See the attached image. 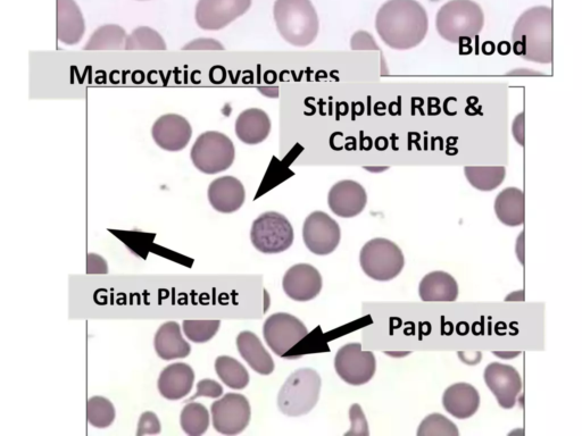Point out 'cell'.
<instances>
[{"label": "cell", "mask_w": 582, "mask_h": 436, "mask_svg": "<svg viewBox=\"0 0 582 436\" xmlns=\"http://www.w3.org/2000/svg\"><path fill=\"white\" fill-rule=\"evenodd\" d=\"M485 382L504 409H512L517 404L522 389L519 372L510 365L492 363L485 370Z\"/></svg>", "instance_id": "5bb4252c"}, {"label": "cell", "mask_w": 582, "mask_h": 436, "mask_svg": "<svg viewBox=\"0 0 582 436\" xmlns=\"http://www.w3.org/2000/svg\"><path fill=\"white\" fill-rule=\"evenodd\" d=\"M86 24L80 7L74 0H57V38L61 43L74 46L85 35Z\"/></svg>", "instance_id": "d6986e66"}, {"label": "cell", "mask_w": 582, "mask_h": 436, "mask_svg": "<svg viewBox=\"0 0 582 436\" xmlns=\"http://www.w3.org/2000/svg\"><path fill=\"white\" fill-rule=\"evenodd\" d=\"M443 406L455 418L468 419L478 412L480 396L478 390L468 383H456L443 396Z\"/></svg>", "instance_id": "44dd1931"}, {"label": "cell", "mask_w": 582, "mask_h": 436, "mask_svg": "<svg viewBox=\"0 0 582 436\" xmlns=\"http://www.w3.org/2000/svg\"><path fill=\"white\" fill-rule=\"evenodd\" d=\"M161 433V423L159 417L152 412H146L139 418L138 436L156 435Z\"/></svg>", "instance_id": "d590c367"}, {"label": "cell", "mask_w": 582, "mask_h": 436, "mask_svg": "<svg viewBox=\"0 0 582 436\" xmlns=\"http://www.w3.org/2000/svg\"><path fill=\"white\" fill-rule=\"evenodd\" d=\"M215 372L230 389L243 390L249 384V374L246 368L235 358L229 356L216 358Z\"/></svg>", "instance_id": "f1b7e54d"}, {"label": "cell", "mask_w": 582, "mask_h": 436, "mask_svg": "<svg viewBox=\"0 0 582 436\" xmlns=\"http://www.w3.org/2000/svg\"><path fill=\"white\" fill-rule=\"evenodd\" d=\"M271 132L270 116L263 109L249 108L238 116L236 134L240 141L249 146L261 144Z\"/></svg>", "instance_id": "7402d4cb"}, {"label": "cell", "mask_w": 582, "mask_h": 436, "mask_svg": "<svg viewBox=\"0 0 582 436\" xmlns=\"http://www.w3.org/2000/svg\"><path fill=\"white\" fill-rule=\"evenodd\" d=\"M513 136L521 147H525V113H520L513 122Z\"/></svg>", "instance_id": "60d3db41"}, {"label": "cell", "mask_w": 582, "mask_h": 436, "mask_svg": "<svg viewBox=\"0 0 582 436\" xmlns=\"http://www.w3.org/2000/svg\"><path fill=\"white\" fill-rule=\"evenodd\" d=\"M182 431L189 436H201L210 427V413L207 408L198 402H188L180 415Z\"/></svg>", "instance_id": "f546056e"}, {"label": "cell", "mask_w": 582, "mask_h": 436, "mask_svg": "<svg viewBox=\"0 0 582 436\" xmlns=\"http://www.w3.org/2000/svg\"><path fill=\"white\" fill-rule=\"evenodd\" d=\"M220 321H185L182 324L186 337L195 343L212 340L220 330Z\"/></svg>", "instance_id": "836d02e7"}, {"label": "cell", "mask_w": 582, "mask_h": 436, "mask_svg": "<svg viewBox=\"0 0 582 436\" xmlns=\"http://www.w3.org/2000/svg\"><path fill=\"white\" fill-rule=\"evenodd\" d=\"M351 48L353 50H380L376 40L367 31H357L354 33L351 39Z\"/></svg>", "instance_id": "8d00e7d4"}, {"label": "cell", "mask_w": 582, "mask_h": 436, "mask_svg": "<svg viewBox=\"0 0 582 436\" xmlns=\"http://www.w3.org/2000/svg\"><path fill=\"white\" fill-rule=\"evenodd\" d=\"M154 347L157 356L164 360L187 358L191 352L177 322H166L160 326L155 334Z\"/></svg>", "instance_id": "603a6c76"}, {"label": "cell", "mask_w": 582, "mask_h": 436, "mask_svg": "<svg viewBox=\"0 0 582 436\" xmlns=\"http://www.w3.org/2000/svg\"><path fill=\"white\" fill-rule=\"evenodd\" d=\"M322 285L321 274L310 264H297L290 267L282 281L286 295L299 303L317 298Z\"/></svg>", "instance_id": "2e32d148"}, {"label": "cell", "mask_w": 582, "mask_h": 436, "mask_svg": "<svg viewBox=\"0 0 582 436\" xmlns=\"http://www.w3.org/2000/svg\"><path fill=\"white\" fill-rule=\"evenodd\" d=\"M251 6L252 0H198L196 22L203 30L219 31L247 13Z\"/></svg>", "instance_id": "7c38bea8"}, {"label": "cell", "mask_w": 582, "mask_h": 436, "mask_svg": "<svg viewBox=\"0 0 582 436\" xmlns=\"http://www.w3.org/2000/svg\"><path fill=\"white\" fill-rule=\"evenodd\" d=\"M124 50H166V44L159 32L152 28L140 27L127 37Z\"/></svg>", "instance_id": "1f68e13d"}, {"label": "cell", "mask_w": 582, "mask_h": 436, "mask_svg": "<svg viewBox=\"0 0 582 436\" xmlns=\"http://www.w3.org/2000/svg\"><path fill=\"white\" fill-rule=\"evenodd\" d=\"M321 384L319 373L312 368H301L291 374L279 392L280 412L289 417L309 414L318 404Z\"/></svg>", "instance_id": "5b68a950"}, {"label": "cell", "mask_w": 582, "mask_h": 436, "mask_svg": "<svg viewBox=\"0 0 582 436\" xmlns=\"http://www.w3.org/2000/svg\"><path fill=\"white\" fill-rule=\"evenodd\" d=\"M108 267L105 259L96 254L87 256V273L88 274H107Z\"/></svg>", "instance_id": "ab89813d"}, {"label": "cell", "mask_w": 582, "mask_h": 436, "mask_svg": "<svg viewBox=\"0 0 582 436\" xmlns=\"http://www.w3.org/2000/svg\"><path fill=\"white\" fill-rule=\"evenodd\" d=\"M495 213L504 225L515 228L525 223L526 199L518 188H506L495 200Z\"/></svg>", "instance_id": "484cf974"}, {"label": "cell", "mask_w": 582, "mask_h": 436, "mask_svg": "<svg viewBox=\"0 0 582 436\" xmlns=\"http://www.w3.org/2000/svg\"><path fill=\"white\" fill-rule=\"evenodd\" d=\"M234 142L226 134L207 131L201 134L191 148L190 158L196 169L204 174H218L230 169L235 162Z\"/></svg>", "instance_id": "8992f818"}, {"label": "cell", "mask_w": 582, "mask_h": 436, "mask_svg": "<svg viewBox=\"0 0 582 436\" xmlns=\"http://www.w3.org/2000/svg\"><path fill=\"white\" fill-rule=\"evenodd\" d=\"M464 174L473 188L488 192L501 186L506 170L504 166H467Z\"/></svg>", "instance_id": "83f0119b"}, {"label": "cell", "mask_w": 582, "mask_h": 436, "mask_svg": "<svg viewBox=\"0 0 582 436\" xmlns=\"http://www.w3.org/2000/svg\"><path fill=\"white\" fill-rule=\"evenodd\" d=\"M387 169H388V167H378V169H377V167H365V170H368L371 172H382V171H385Z\"/></svg>", "instance_id": "b9f144b4"}, {"label": "cell", "mask_w": 582, "mask_h": 436, "mask_svg": "<svg viewBox=\"0 0 582 436\" xmlns=\"http://www.w3.org/2000/svg\"><path fill=\"white\" fill-rule=\"evenodd\" d=\"M376 29L389 48L409 50L418 47L429 29L426 8L417 0H388L378 11Z\"/></svg>", "instance_id": "6da1fadb"}, {"label": "cell", "mask_w": 582, "mask_h": 436, "mask_svg": "<svg viewBox=\"0 0 582 436\" xmlns=\"http://www.w3.org/2000/svg\"><path fill=\"white\" fill-rule=\"evenodd\" d=\"M115 419L112 402L104 397H93L87 402V421L97 429H106Z\"/></svg>", "instance_id": "4dcf8cb0"}, {"label": "cell", "mask_w": 582, "mask_h": 436, "mask_svg": "<svg viewBox=\"0 0 582 436\" xmlns=\"http://www.w3.org/2000/svg\"><path fill=\"white\" fill-rule=\"evenodd\" d=\"M182 50H224V46L218 40L202 38L190 41Z\"/></svg>", "instance_id": "f35d334b"}, {"label": "cell", "mask_w": 582, "mask_h": 436, "mask_svg": "<svg viewBox=\"0 0 582 436\" xmlns=\"http://www.w3.org/2000/svg\"><path fill=\"white\" fill-rule=\"evenodd\" d=\"M207 196L216 212L231 214L244 205L246 191L244 184L234 176H222L210 184Z\"/></svg>", "instance_id": "ac0fdd59"}, {"label": "cell", "mask_w": 582, "mask_h": 436, "mask_svg": "<svg viewBox=\"0 0 582 436\" xmlns=\"http://www.w3.org/2000/svg\"><path fill=\"white\" fill-rule=\"evenodd\" d=\"M214 430L223 435H237L251 422L252 410L243 394L228 393L211 407Z\"/></svg>", "instance_id": "30bf717a"}, {"label": "cell", "mask_w": 582, "mask_h": 436, "mask_svg": "<svg viewBox=\"0 0 582 436\" xmlns=\"http://www.w3.org/2000/svg\"><path fill=\"white\" fill-rule=\"evenodd\" d=\"M342 239L339 224L328 214L314 212L306 218L303 226V240L314 255L327 256L337 249Z\"/></svg>", "instance_id": "4fadbf2b"}, {"label": "cell", "mask_w": 582, "mask_h": 436, "mask_svg": "<svg viewBox=\"0 0 582 436\" xmlns=\"http://www.w3.org/2000/svg\"><path fill=\"white\" fill-rule=\"evenodd\" d=\"M263 335L274 354L284 357L291 348L309 335V330L297 317L278 313L271 315L265 321Z\"/></svg>", "instance_id": "8fae6325"}, {"label": "cell", "mask_w": 582, "mask_h": 436, "mask_svg": "<svg viewBox=\"0 0 582 436\" xmlns=\"http://www.w3.org/2000/svg\"><path fill=\"white\" fill-rule=\"evenodd\" d=\"M223 394L222 385L214 380L205 379L199 381L197 384V390L195 396L187 400L188 402L194 401L199 397L219 399Z\"/></svg>", "instance_id": "e575fe53"}, {"label": "cell", "mask_w": 582, "mask_h": 436, "mask_svg": "<svg viewBox=\"0 0 582 436\" xmlns=\"http://www.w3.org/2000/svg\"><path fill=\"white\" fill-rule=\"evenodd\" d=\"M349 414H351V421L353 424V430L349 431L346 433V435L349 434H357V429H360L362 431V435H368L369 434V430H368V423H367V419H365V416L362 412V408L359 405H353L351 408V412H349Z\"/></svg>", "instance_id": "74e56055"}, {"label": "cell", "mask_w": 582, "mask_h": 436, "mask_svg": "<svg viewBox=\"0 0 582 436\" xmlns=\"http://www.w3.org/2000/svg\"><path fill=\"white\" fill-rule=\"evenodd\" d=\"M328 204L332 213L337 216L352 218L360 215L367 206V191L355 181H340L330 189Z\"/></svg>", "instance_id": "e0dca14e"}, {"label": "cell", "mask_w": 582, "mask_h": 436, "mask_svg": "<svg viewBox=\"0 0 582 436\" xmlns=\"http://www.w3.org/2000/svg\"><path fill=\"white\" fill-rule=\"evenodd\" d=\"M193 136V128L186 117L178 114H165L157 119L152 128L156 145L166 152H180L185 149Z\"/></svg>", "instance_id": "9a60e30c"}, {"label": "cell", "mask_w": 582, "mask_h": 436, "mask_svg": "<svg viewBox=\"0 0 582 436\" xmlns=\"http://www.w3.org/2000/svg\"><path fill=\"white\" fill-rule=\"evenodd\" d=\"M456 425L444 415L432 414L423 419L418 436H459Z\"/></svg>", "instance_id": "d6a6232c"}, {"label": "cell", "mask_w": 582, "mask_h": 436, "mask_svg": "<svg viewBox=\"0 0 582 436\" xmlns=\"http://www.w3.org/2000/svg\"><path fill=\"white\" fill-rule=\"evenodd\" d=\"M420 298L423 301H444L452 303L459 297V285L451 274L432 272L424 276L419 287Z\"/></svg>", "instance_id": "d4e9b609"}, {"label": "cell", "mask_w": 582, "mask_h": 436, "mask_svg": "<svg viewBox=\"0 0 582 436\" xmlns=\"http://www.w3.org/2000/svg\"><path fill=\"white\" fill-rule=\"evenodd\" d=\"M237 348L241 357L260 375H270L274 371V362L256 334L249 331L239 333Z\"/></svg>", "instance_id": "cb8c5ba5"}, {"label": "cell", "mask_w": 582, "mask_h": 436, "mask_svg": "<svg viewBox=\"0 0 582 436\" xmlns=\"http://www.w3.org/2000/svg\"><path fill=\"white\" fill-rule=\"evenodd\" d=\"M274 21L282 38L295 47H307L318 37L319 16L311 0H276Z\"/></svg>", "instance_id": "3957f363"}, {"label": "cell", "mask_w": 582, "mask_h": 436, "mask_svg": "<svg viewBox=\"0 0 582 436\" xmlns=\"http://www.w3.org/2000/svg\"><path fill=\"white\" fill-rule=\"evenodd\" d=\"M513 52L523 60L537 64L553 61V11L551 7L529 8L515 22Z\"/></svg>", "instance_id": "7a4b0ae2"}, {"label": "cell", "mask_w": 582, "mask_h": 436, "mask_svg": "<svg viewBox=\"0 0 582 436\" xmlns=\"http://www.w3.org/2000/svg\"><path fill=\"white\" fill-rule=\"evenodd\" d=\"M362 270L372 280L388 282L397 278L405 266L403 251L393 241L377 238L361 250Z\"/></svg>", "instance_id": "52a82bcc"}, {"label": "cell", "mask_w": 582, "mask_h": 436, "mask_svg": "<svg viewBox=\"0 0 582 436\" xmlns=\"http://www.w3.org/2000/svg\"><path fill=\"white\" fill-rule=\"evenodd\" d=\"M194 381L195 373L189 365L171 364L162 371L157 388L163 398L176 401L188 396Z\"/></svg>", "instance_id": "ffe728a7"}, {"label": "cell", "mask_w": 582, "mask_h": 436, "mask_svg": "<svg viewBox=\"0 0 582 436\" xmlns=\"http://www.w3.org/2000/svg\"><path fill=\"white\" fill-rule=\"evenodd\" d=\"M335 368L340 379L360 387L370 382L376 374V357L371 351H363L361 343H348L338 350Z\"/></svg>", "instance_id": "9c48e42d"}, {"label": "cell", "mask_w": 582, "mask_h": 436, "mask_svg": "<svg viewBox=\"0 0 582 436\" xmlns=\"http://www.w3.org/2000/svg\"><path fill=\"white\" fill-rule=\"evenodd\" d=\"M127 32L118 24L98 28L83 50H122L126 48Z\"/></svg>", "instance_id": "4316f807"}, {"label": "cell", "mask_w": 582, "mask_h": 436, "mask_svg": "<svg viewBox=\"0 0 582 436\" xmlns=\"http://www.w3.org/2000/svg\"><path fill=\"white\" fill-rule=\"evenodd\" d=\"M251 240L263 254L284 253L293 245L294 229L286 216L276 212L264 213L253 223Z\"/></svg>", "instance_id": "ba28073f"}, {"label": "cell", "mask_w": 582, "mask_h": 436, "mask_svg": "<svg viewBox=\"0 0 582 436\" xmlns=\"http://www.w3.org/2000/svg\"><path fill=\"white\" fill-rule=\"evenodd\" d=\"M484 25V11L473 0H451L437 13L439 36L452 44H461L477 37Z\"/></svg>", "instance_id": "277c9868"}]
</instances>
